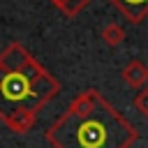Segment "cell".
Wrapping results in <instances>:
<instances>
[{"label":"cell","instance_id":"6da1fadb","mask_svg":"<svg viewBox=\"0 0 148 148\" xmlns=\"http://www.w3.org/2000/svg\"><path fill=\"white\" fill-rule=\"evenodd\" d=\"M60 92V81L21 44L0 51V123L14 134H28L37 113Z\"/></svg>","mask_w":148,"mask_h":148},{"label":"cell","instance_id":"7a4b0ae2","mask_svg":"<svg viewBox=\"0 0 148 148\" xmlns=\"http://www.w3.org/2000/svg\"><path fill=\"white\" fill-rule=\"evenodd\" d=\"M44 139L53 148H130L139 130L97 88H86L44 132Z\"/></svg>","mask_w":148,"mask_h":148},{"label":"cell","instance_id":"3957f363","mask_svg":"<svg viewBox=\"0 0 148 148\" xmlns=\"http://www.w3.org/2000/svg\"><path fill=\"white\" fill-rule=\"evenodd\" d=\"M130 23L139 25L148 16V0H109Z\"/></svg>","mask_w":148,"mask_h":148},{"label":"cell","instance_id":"277c9868","mask_svg":"<svg viewBox=\"0 0 148 148\" xmlns=\"http://www.w3.org/2000/svg\"><path fill=\"white\" fill-rule=\"evenodd\" d=\"M120 76H123V81L130 86V88H146V83H148V67L141 62V60H130L125 67H123V72H120Z\"/></svg>","mask_w":148,"mask_h":148},{"label":"cell","instance_id":"5b68a950","mask_svg":"<svg viewBox=\"0 0 148 148\" xmlns=\"http://www.w3.org/2000/svg\"><path fill=\"white\" fill-rule=\"evenodd\" d=\"M99 37H102V42H104L106 46L116 49V46H120V44L125 42V37H127V35H125L123 25H118V23H106V25L102 28Z\"/></svg>","mask_w":148,"mask_h":148},{"label":"cell","instance_id":"8992f818","mask_svg":"<svg viewBox=\"0 0 148 148\" xmlns=\"http://www.w3.org/2000/svg\"><path fill=\"white\" fill-rule=\"evenodd\" d=\"M56 9H60L67 18H74V16H79L81 14V9L90 2V0H49Z\"/></svg>","mask_w":148,"mask_h":148},{"label":"cell","instance_id":"52a82bcc","mask_svg":"<svg viewBox=\"0 0 148 148\" xmlns=\"http://www.w3.org/2000/svg\"><path fill=\"white\" fill-rule=\"evenodd\" d=\"M134 109H136L141 116L148 118V88H141V90L136 92V97H134Z\"/></svg>","mask_w":148,"mask_h":148},{"label":"cell","instance_id":"ba28073f","mask_svg":"<svg viewBox=\"0 0 148 148\" xmlns=\"http://www.w3.org/2000/svg\"><path fill=\"white\" fill-rule=\"evenodd\" d=\"M146 120H148V118H146Z\"/></svg>","mask_w":148,"mask_h":148}]
</instances>
